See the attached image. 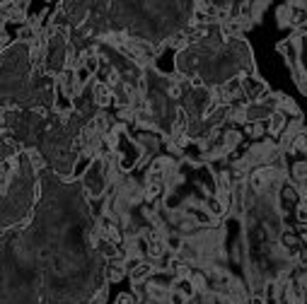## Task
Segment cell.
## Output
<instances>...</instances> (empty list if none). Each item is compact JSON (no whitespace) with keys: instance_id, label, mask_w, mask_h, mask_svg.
I'll list each match as a JSON object with an SVG mask.
<instances>
[{"instance_id":"6da1fadb","label":"cell","mask_w":307,"mask_h":304,"mask_svg":"<svg viewBox=\"0 0 307 304\" xmlns=\"http://www.w3.org/2000/svg\"><path fill=\"white\" fill-rule=\"evenodd\" d=\"M92 104L94 106H99V109H107V106H114L116 104V97H114V90L109 85L104 82H97L94 80L92 85Z\"/></svg>"},{"instance_id":"7a4b0ae2","label":"cell","mask_w":307,"mask_h":304,"mask_svg":"<svg viewBox=\"0 0 307 304\" xmlns=\"http://www.w3.org/2000/svg\"><path fill=\"white\" fill-rule=\"evenodd\" d=\"M242 133L251 143H261L269 138V126H266V121H247L242 126Z\"/></svg>"},{"instance_id":"3957f363","label":"cell","mask_w":307,"mask_h":304,"mask_svg":"<svg viewBox=\"0 0 307 304\" xmlns=\"http://www.w3.org/2000/svg\"><path fill=\"white\" fill-rule=\"evenodd\" d=\"M131 275V283L136 285V283H148L150 278L155 275V266H152V261H143L138 268H133L129 273Z\"/></svg>"},{"instance_id":"277c9868","label":"cell","mask_w":307,"mask_h":304,"mask_svg":"<svg viewBox=\"0 0 307 304\" xmlns=\"http://www.w3.org/2000/svg\"><path fill=\"white\" fill-rule=\"evenodd\" d=\"M104 275H107L109 283H121L123 278L129 275V270H126V266H123L121 261H112V263H107V268H104Z\"/></svg>"},{"instance_id":"5b68a950","label":"cell","mask_w":307,"mask_h":304,"mask_svg":"<svg viewBox=\"0 0 307 304\" xmlns=\"http://www.w3.org/2000/svg\"><path fill=\"white\" fill-rule=\"evenodd\" d=\"M203 208L211 212V215H213L215 220H223L225 215H227V208L220 203V198H218V196H208V198H206V203H203Z\"/></svg>"},{"instance_id":"8992f818","label":"cell","mask_w":307,"mask_h":304,"mask_svg":"<svg viewBox=\"0 0 307 304\" xmlns=\"http://www.w3.org/2000/svg\"><path fill=\"white\" fill-rule=\"evenodd\" d=\"M172 290L182 292L186 299H196V297H198V290L194 287L191 278H179V280H174V287H172Z\"/></svg>"},{"instance_id":"52a82bcc","label":"cell","mask_w":307,"mask_h":304,"mask_svg":"<svg viewBox=\"0 0 307 304\" xmlns=\"http://www.w3.org/2000/svg\"><path fill=\"white\" fill-rule=\"evenodd\" d=\"M24 157H27L29 167H32L34 172H41V169L46 167V162H44V157H41V152H39L37 148H27V150H24Z\"/></svg>"},{"instance_id":"ba28073f","label":"cell","mask_w":307,"mask_h":304,"mask_svg":"<svg viewBox=\"0 0 307 304\" xmlns=\"http://www.w3.org/2000/svg\"><path fill=\"white\" fill-rule=\"evenodd\" d=\"M290 15H293V10H290V3H286V5H278V10H276L278 27H290Z\"/></svg>"},{"instance_id":"9c48e42d","label":"cell","mask_w":307,"mask_h":304,"mask_svg":"<svg viewBox=\"0 0 307 304\" xmlns=\"http://www.w3.org/2000/svg\"><path fill=\"white\" fill-rule=\"evenodd\" d=\"M169 304H189V299H186L182 292H177V290H172L169 292Z\"/></svg>"},{"instance_id":"30bf717a","label":"cell","mask_w":307,"mask_h":304,"mask_svg":"<svg viewBox=\"0 0 307 304\" xmlns=\"http://www.w3.org/2000/svg\"><path fill=\"white\" fill-rule=\"evenodd\" d=\"M247 304H266V299H264L261 295H251L249 299H247Z\"/></svg>"}]
</instances>
